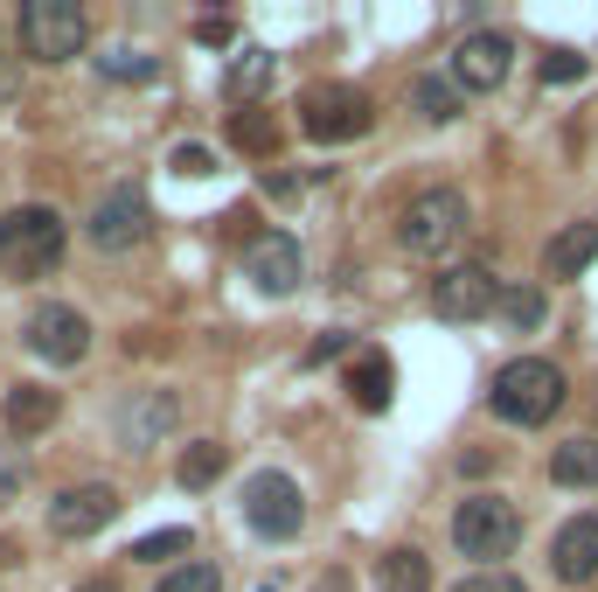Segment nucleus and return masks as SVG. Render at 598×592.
<instances>
[{
    "mask_svg": "<svg viewBox=\"0 0 598 592\" xmlns=\"http://www.w3.org/2000/svg\"><path fill=\"white\" fill-rule=\"evenodd\" d=\"M70 223L49 210V202H21V210L0 217V272L8 279H42L63 265Z\"/></svg>",
    "mask_w": 598,
    "mask_h": 592,
    "instance_id": "1",
    "label": "nucleus"
},
{
    "mask_svg": "<svg viewBox=\"0 0 598 592\" xmlns=\"http://www.w3.org/2000/svg\"><path fill=\"white\" fill-rule=\"evenodd\" d=\"M564 370L550 363V355H515V363L494 370V411H501L508 425H543V419H557L564 411Z\"/></svg>",
    "mask_w": 598,
    "mask_h": 592,
    "instance_id": "2",
    "label": "nucleus"
},
{
    "mask_svg": "<svg viewBox=\"0 0 598 592\" xmlns=\"http://www.w3.org/2000/svg\"><path fill=\"white\" fill-rule=\"evenodd\" d=\"M466 223H474V210H466L459 189H425L404 202L397 217V244L411 251V259H446V251H459Z\"/></svg>",
    "mask_w": 598,
    "mask_h": 592,
    "instance_id": "3",
    "label": "nucleus"
},
{
    "mask_svg": "<svg viewBox=\"0 0 598 592\" xmlns=\"http://www.w3.org/2000/svg\"><path fill=\"white\" fill-rule=\"evenodd\" d=\"M453 544H459V558L494 564V558H508L515 544H523V516H515L508 495L480 488V495H466V502L453 509Z\"/></svg>",
    "mask_w": 598,
    "mask_h": 592,
    "instance_id": "4",
    "label": "nucleus"
},
{
    "mask_svg": "<svg viewBox=\"0 0 598 592\" xmlns=\"http://www.w3.org/2000/svg\"><path fill=\"white\" fill-rule=\"evenodd\" d=\"M369 126H376V106L355 84H306L300 91V133L306 140L342 147V140H362Z\"/></svg>",
    "mask_w": 598,
    "mask_h": 592,
    "instance_id": "5",
    "label": "nucleus"
},
{
    "mask_svg": "<svg viewBox=\"0 0 598 592\" xmlns=\"http://www.w3.org/2000/svg\"><path fill=\"white\" fill-rule=\"evenodd\" d=\"M84 42H91V21L77 0H29L21 8V49L36 63H70V57H84Z\"/></svg>",
    "mask_w": 598,
    "mask_h": 592,
    "instance_id": "6",
    "label": "nucleus"
},
{
    "mask_svg": "<svg viewBox=\"0 0 598 592\" xmlns=\"http://www.w3.org/2000/svg\"><path fill=\"white\" fill-rule=\"evenodd\" d=\"M244 523L257 536H272V544H293L306 530V495L293 474H251L244 481Z\"/></svg>",
    "mask_w": 598,
    "mask_h": 592,
    "instance_id": "7",
    "label": "nucleus"
},
{
    "mask_svg": "<svg viewBox=\"0 0 598 592\" xmlns=\"http://www.w3.org/2000/svg\"><path fill=\"white\" fill-rule=\"evenodd\" d=\"M146 230H153L146 189H140V182H119V189L98 195V210H91V223H84V238H91L98 251H133V244H146Z\"/></svg>",
    "mask_w": 598,
    "mask_h": 592,
    "instance_id": "8",
    "label": "nucleus"
},
{
    "mask_svg": "<svg viewBox=\"0 0 598 592\" xmlns=\"http://www.w3.org/2000/svg\"><path fill=\"white\" fill-rule=\"evenodd\" d=\"M494 300H501V279L480 259H459V265H446L432 279V314L438 321H480V314H494Z\"/></svg>",
    "mask_w": 598,
    "mask_h": 592,
    "instance_id": "9",
    "label": "nucleus"
},
{
    "mask_svg": "<svg viewBox=\"0 0 598 592\" xmlns=\"http://www.w3.org/2000/svg\"><path fill=\"white\" fill-rule=\"evenodd\" d=\"M119 488L112 481H77V488H63L57 502H49V530L63 536V544H84V536H98L112 516H119Z\"/></svg>",
    "mask_w": 598,
    "mask_h": 592,
    "instance_id": "10",
    "label": "nucleus"
},
{
    "mask_svg": "<svg viewBox=\"0 0 598 592\" xmlns=\"http://www.w3.org/2000/svg\"><path fill=\"white\" fill-rule=\"evenodd\" d=\"M29 349L42 355V363L70 370V363H84V355H91V321L77 314V307H63V300H42L29 314Z\"/></svg>",
    "mask_w": 598,
    "mask_h": 592,
    "instance_id": "11",
    "label": "nucleus"
},
{
    "mask_svg": "<svg viewBox=\"0 0 598 592\" xmlns=\"http://www.w3.org/2000/svg\"><path fill=\"white\" fill-rule=\"evenodd\" d=\"M174 425H181V398L174 391H133V398L112 411V432H119L125 453H153Z\"/></svg>",
    "mask_w": 598,
    "mask_h": 592,
    "instance_id": "12",
    "label": "nucleus"
},
{
    "mask_svg": "<svg viewBox=\"0 0 598 592\" xmlns=\"http://www.w3.org/2000/svg\"><path fill=\"white\" fill-rule=\"evenodd\" d=\"M244 272H251V287H257V293L285 300V293L300 287V272H306V259H300V238H285V230H265V238H251V251H244Z\"/></svg>",
    "mask_w": 598,
    "mask_h": 592,
    "instance_id": "13",
    "label": "nucleus"
},
{
    "mask_svg": "<svg viewBox=\"0 0 598 592\" xmlns=\"http://www.w3.org/2000/svg\"><path fill=\"white\" fill-rule=\"evenodd\" d=\"M508 57H515V42L501 29H474L459 42V57H453V84L459 91H494L508 77Z\"/></svg>",
    "mask_w": 598,
    "mask_h": 592,
    "instance_id": "14",
    "label": "nucleus"
},
{
    "mask_svg": "<svg viewBox=\"0 0 598 592\" xmlns=\"http://www.w3.org/2000/svg\"><path fill=\"white\" fill-rule=\"evenodd\" d=\"M550 572L564 585H591L598 579V516H570L550 536Z\"/></svg>",
    "mask_w": 598,
    "mask_h": 592,
    "instance_id": "15",
    "label": "nucleus"
},
{
    "mask_svg": "<svg viewBox=\"0 0 598 592\" xmlns=\"http://www.w3.org/2000/svg\"><path fill=\"white\" fill-rule=\"evenodd\" d=\"M57 411H63V398L49 391V383H14V391H8V404H0V419H8V432H14V440H36V432H49V425H57Z\"/></svg>",
    "mask_w": 598,
    "mask_h": 592,
    "instance_id": "16",
    "label": "nucleus"
},
{
    "mask_svg": "<svg viewBox=\"0 0 598 592\" xmlns=\"http://www.w3.org/2000/svg\"><path fill=\"white\" fill-rule=\"evenodd\" d=\"M591 259H598V223H564L550 238V251H543V272L550 279H578Z\"/></svg>",
    "mask_w": 598,
    "mask_h": 592,
    "instance_id": "17",
    "label": "nucleus"
},
{
    "mask_svg": "<svg viewBox=\"0 0 598 592\" xmlns=\"http://www.w3.org/2000/svg\"><path fill=\"white\" fill-rule=\"evenodd\" d=\"M389 383H397V377H389V363H383L376 349H362L355 363H348V398H355V411H383V404H389Z\"/></svg>",
    "mask_w": 598,
    "mask_h": 592,
    "instance_id": "18",
    "label": "nucleus"
},
{
    "mask_svg": "<svg viewBox=\"0 0 598 592\" xmlns=\"http://www.w3.org/2000/svg\"><path fill=\"white\" fill-rule=\"evenodd\" d=\"M550 481L557 488H598V440L585 432V440H564L550 453Z\"/></svg>",
    "mask_w": 598,
    "mask_h": 592,
    "instance_id": "19",
    "label": "nucleus"
},
{
    "mask_svg": "<svg viewBox=\"0 0 598 592\" xmlns=\"http://www.w3.org/2000/svg\"><path fill=\"white\" fill-rule=\"evenodd\" d=\"M376 585H383V592H432V558L411 551V544L389 551V558L376 564Z\"/></svg>",
    "mask_w": 598,
    "mask_h": 592,
    "instance_id": "20",
    "label": "nucleus"
},
{
    "mask_svg": "<svg viewBox=\"0 0 598 592\" xmlns=\"http://www.w3.org/2000/svg\"><path fill=\"white\" fill-rule=\"evenodd\" d=\"M230 147L251 153V161H272L278 153V119L272 112H230Z\"/></svg>",
    "mask_w": 598,
    "mask_h": 592,
    "instance_id": "21",
    "label": "nucleus"
},
{
    "mask_svg": "<svg viewBox=\"0 0 598 592\" xmlns=\"http://www.w3.org/2000/svg\"><path fill=\"white\" fill-rule=\"evenodd\" d=\"M230 468V446H216V440H195V446H181V460H174V481L181 488H216V474Z\"/></svg>",
    "mask_w": 598,
    "mask_h": 592,
    "instance_id": "22",
    "label": "nucleus"
},
{
    "mask_svg": "<svg viewBox=\"0 0 598 592\" xmlns=\"http://www.w3.org/2000/svg\"><path fill=\"white\" fill-rule=\"evenodd\" d=\"M272 70H278V57H272V49H244V57L230 63L223 91H230V98H244V106H251V98H257V91L272 84Z\"/></svg>",
    "mask_w": 598,
    "mask_h": 592,
    "instance_id": "23",
    "label": "nucleus"
},
{
    "mask_svg": "<svg viewBox=\"0 0 598 592\" xmlns=\"http://www.w3.org/2000/svg\"><path fill=\"white\" fill-rule=\"evenodd\" d=\"M411 98H418V112H425L432 126L459 119V84H453V77H418V84H411Z\"/></svg>",
    "mask_w": 598,
    "mask_h": 592,
    "instance_id": "24",
    "label": "nucleus"
},
{
    "mask_svg": "<svg viewBox=\"0 0 598 592\" xmlns=\"http://www.w3.org/2000/svg\"><path fill=\"white\" fill-rule=\"evenodd\" d=\"M161 70L146 57V49H105V57H98V77H119V84H146V77Z\"/></svg>",
    "mask_w": 598,
    "mask_h": 592,
    "instance_id": "25",
    "label": "nucleus"
},
{
    "mask_svg": "<svg viewBox=\"0 0 598 592\" xmlns=\"http://www.w3.org/2000/svg\"><path fill=\"white\" fill-rule=\"evenodd\" d=\"M153 592H223V572H216V564H202V558H189V564H174Z\"/></svg>",
    "mask_w": 598,
    "mask_h": 592,
    "instance_id": "26",
    "label": "nucleus"
},
{
    "mask_svg": "<svg viewBox=\"0 0 598 592\" xmlns=\"http://www.w3.org/2000/svg\"><path fill=\"white\" fill-rule=\"evenodd\" d=\"M189 544H195L189 530H153V536H140V544L125 551V558H133V564H161V558H181Z\"/></svg>",
    "mask_w": 598,
    "mask_h": 592,
    "instance_id": "27",
    "label": "nucleus"
},
{
    "mask_svg": "<svg viewBox=\"0 0 598 592\" xmlns=\"http://www.w3.org/2000/svg\"><path fill=\"white\" fill-rule=\"evenodd\" d=\"M494 307H501L515 328H536L543 321V293L536 287H501V300H494Z\"/></svg>",
    "mask_w": 598,
    "mask_h": 592,
    "instance_id": "28",
    "label": "nucleus"
},
{
    "mask_svg": "<svg viewBox=\"0 0 598 592\" xmlns=\"http://www.w3.org/2000/svg\"><path fill=\"white\" fill-rule=\"evenodd\" d=\"M591 63L578 57V49H550V57H543V84H578Z\"/></svg>",
    "mask_w": 598,
    "mask_h": 592,
    "instance_id": "29",
    "label": "nucleus"
},
{
    "mask_svg": "<svg viewBox=\"0 0 598 592\" xmlns=\"http://www.w3.org/2000/svg\"><path fill=\"white\" fill-rule=\"evenodd\" d=\"M210 168H216V153H210V147H195V140H181V147H174V174H189V182H202Z\"/></svg>",
    "mask_w": 598,
    "mask_h": 592,
    "instance_id": "30",
    "label": "nucleus"
},
{
    "mask_svg": "<svg viewBox=\"0 0 598 592\" xmlns=\"http://www.w3.org/2000/svg\"><path fill=\"white\" fill-rule=\"evenodd\" d=\"M195 42H202V49L237 42V21H230V14H202V21H195Z\"/></svg>",
    "mask_w": 598,
    "mask_h": 592,
    "instance_id": "31",
    "label": "nucleus"
},
{
    "mask_svg": "<svg viewBox=\"0 0 598 592\" xmlns=\"http://www.w3.org/2000/svg\"><path fill=\"white\" fill-rule=\"evenodd\" d=\"M453 592H529V585L515 579V572H474V579H459Z\"/></svg>",
    "mask_w": 598,
    "mask_h": 592,
    "instance_id": "32",
    "label": "nucleus"
},
{
    "mask_svg": "<svg viewBox=\"0 0 598 592\" xmlns=\"http://www.w3.org/2000/svg\"><path fill=\"white\" fill-rule=\"evenodd\" d=\"M21 481H29V468H21V460H0V502H14Z\"/></svg>",
    "mask_w": 598,
    "mask_h": 592,
    "instance_id": "33",
    "label": "nucleus"
},
{
    "mask_svg": "<svg viewBox=\"0 0 598 592\" xmlns=\"http://www.w3.org/2000/svg\"><path fill=\"white\" fill-rule=\"evenodd\" d=\"M327 355H348V334H327V342L306 349V363H327Z\"/></svg>",
    "mask_w": 598,
    "mask_h": 592,
    "instance_id": "34",
    "label": "nucleus"
},
{
    "mask_svg": "<svg viewBox=\"0 0 598 592\" xmlns=\"http://www.w3.org/2000/svg\"><path fill=\"white\" fill-rule=\"evenodd\" d=\"M21 558V544H14V536H0V564H14Z\"/></svg>",
    "mask_w": 598,
    "mask_h": 592,
    "instance_id": "35",
    "label": "nucleus"
},
{
    "mask_svg": "<svg viewBox=\"0 0 598 592\" xmlns=\"http://www.w3.org/2000/svg\"><path fill=\"white\" fill-rule=\"evenodd\" d=\"M77 592H119L112 579H84V585H77Z\"/></svg>",
    "mask_w": 598,
    "mask_h": 592,
    "instance_id": "36",
    "label": "nucleus"
},
{
    "mask_svg": "<svg viewBox=\"0 0 598 592\" xmlns=\"http://www.w3.org/2000/svg\"><path fill=\"white\" fill-rule=\"evenodd\" d=\"M257 592H285V585H257Z\"/></svg>",
    "mask_w": 598,
    "mask_h": 592,
    "instance_id": "37",
    "label": "nucleus"
}]
</instances>
